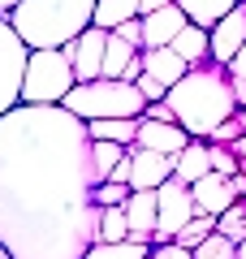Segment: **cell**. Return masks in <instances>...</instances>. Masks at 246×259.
Returning a JSON list of instances; mask_svg holds the SVG:
<instances>
[{"instance_id": "6da1fadb", "label": "cell", "mask_w": 246, "mask_h": 259, "mask_svg": "<svg viewBox=\"0 0 246 259\" xmlns=\"http://www.w3.org/2000/svg\"><path fill=\"white\" fill-rule=\"evenodd\" d=\"M100 173L87 121L61 104L0 117V250L9 259H82L100 242Z\"/></svg>"}, {"instance_id": "7a4b0ae2", "label": "cell", "mask_w": 246, "mask_h": 259, "mask_svg": "<svg viewBox=\"0 0 246 259\" xmlns=\"http://www.w3.org/2000/svg\"><path fill=\"white\" fill-rule=\"evenodd\" d=\"M164 104L173 108V121L190 139H208L220 121L237 117L233 91H229V74H225V65H216V61L190 65L182 74V82H173L164 91Z\"/></svg>"}, {"instance_id": "3957f363", "label": "cell", "mask_w": 246, "mask_h": 259, "mask_svg": "<svg viewBox=\"0 0 246 259\" xmlns=\"http://www.w3.org/2000/svg\"><path fill=\"white\" fill-rule=\"evenodd\" d=\"M95 0H18L5 22L13 35L26 44V52H44V48H65L91 26Z\"/></svg>"}, {"instance_id": "277c9868", "label": "cell", "mask_w": 246, "mask_h": 259, "mask_svg": "<svg viewBox=\"0 0 246 259\" xmlns=\"http://www.w3.org/2000/svg\"><path fill=\"white\" fill-rule=\"evenodd\" d=\"M61 108L78 121H130V117H143L147 104L134 91V82L95 78V82H73V91L61 100Z\"/></svg>"}, {"instance_id": "5b68a950", "label": "cell", "mask_w": 246, "mask_h": 259, "mask_svg": "<svg viewBox=\"0 0 246 259\" xmlns=\"http://www.w3.org/2000/svg\"><path fill=\"white\" fill-rule=\"evenodd\" d=\"M73 65L61 48H44V52H26V69H22V91L18 104H61L73 91Z\"/></svg>"}, {"instance_id": "8992f818", "label": "cell", "mask_w": 246, "mask_h": 259, "mask_svg": "<svg viewBox=\"0 0 246 259\" xmlns=\"http://www.w3.org/2000/svg\"><path fill=\"white\" fill-rule=\"evenodd\" d=\"M194 199H190V186L177 182V177H169V182L155 190V238L151 242H173L177 229H182L186 221H194Z\"/></svg>"}, {"instance_id": "52a82bcc", "label": "cell", "mask_w": 246, "mask_h": 259, "mask_svg": "<svg viewBox=\"0 0 246 259\" xmlns=\"http://www.w3.org/2000/svg\"><path fill=\"white\" fill-rule=\"evenodd\" d=\"M22 69H26V44L13 35V26L0 18V117L18 108L22 91Z\"/></svg>"}, {"instance_id": "ba28073f", "label": "cell", "mask_w": 246, "mask_h": 259, "mask_svg": "<svg viewBox=\"0 0 246 259\" xmlns=\"http://www.w3.org/2000/svg\"><path fill=\"white\" fill-rule=\"evenodd\" d=\"M242 44H246V0H237L233 9H229L225 18L208 30V61L229 65V61H233V52H237Z\"/></svg>"}, {"instance_id": "9c48e42d", "label": "cell", "mask_w": 246, "mask_h": 259, "mask_svg": "<svg viewBox=\"0 0 246 259\" xmlns=\"http://www.w3.org/2000/svg\"><path fill=\"white\" fill-rule=\"evenodd\" d=\"M104 39H108V30H100V26H87L78 39H69V44L61 48V52L69 56V65H73V78H78V82H95V78H100Z\"/></svg>"}, {"instance_id": "30bf717a", "label": "cell", "mask_w": 246, "mask_h": 259, "mask_svg": "<svg viewBox=\"0 0 246 259\" xmlns=\"http://www.w3.org/2000/svg\"><path fill=\"white\" fill-rule=\"evenodd\" d=\"M186 143H190V134H186L177 121H143L138 117V130H134V143H130V147L155 151V156H177Z\"/></svg>"}, {"instance_id": "8fae6325", "label": "cell", "mask_w": 246, "mask_h": 259, "mask_svg": "<svg viewBox=\"0 0 246 259\" xmlns=\"http://www.w3.org/2000/svg\"><path fill=\"white\" fill-rule=\"evenodd\" d=\"M126 160H130V177H126L130 190H160V186L173 177V156H155V151L126 147Z\"/></svg>"}, {"instance_id": "7c38bea8", "label": "cell", "mask_w": 246, "mask_h": 259, "mask_svg": "<svg viewBox=\"0 0 246 259\" xmlns=\"http://www.w3.org/2000/svg\"><path fill=\"white\" fill-rule=\"evenodd\" d=\"M138 74H143V56H138V48L121 44L117 35H108V39H104L100 78H108V82H134Z\"/></svg>"}, {"instance_id": "4fadbf2b", "label": "cell", "mask_w": 246, "mask_h": 259, "mask_svg": "<svg viewBox=\"0 0 246 259\" xmlns=\"http://www.w3.org/2000/svg\"><path fill=\"white\" fill-rule=\"evenodd\" d=\"M121 212H126L130 242H147L151 246V238H155V190H130Z\"/></svg>"}, {"instance_id": "5bb4252c", "label": "cell", "mask_w": 246, "mask_h": 259, "mask_svg": "<svg viewBox=\"0 0 246 259\" xmlns=\"http://www.w3.org/2000/svg\"><path fill=\"white\" fill-rule=\"evenodd\" d=\"M138 22H143V48H169L186 26V18H182L177 5H164V9L147 13V18H138Z\"/></svg>"}, {"instance_id": "9a60e30c", "label": "cell", "mask_w": 246, "mask_h": 259, "mask_svg": "<svg viewBox=\"0 0 246 259\" xmlns=\"http://www.w3.org/2000/svg\"><path fill=\"white\" fill-rule=\"evenodd\" d=\"M190 199H194V212H199V216H212V221H216L220 212L233 207V194H229L225 177H216V173L199 177V182L190 186Z\"/></svg>"}, {"instance_id": "2e32d148", "label": "cell", "mask_w": 246, "mask_h": 259, "mask_svg": "<svg viewBox=\"0 0 246 259\" xmlns=\"http://www.w3.org/2000/svg\"><path fill=\"white\" fill-rule=\"evenodd\" d=\"M138 56H143V74H147V78H155L164 91H169L173 82H182V74L190 69V65H186L182 56L173 52V48H143Z\"/></svg>"}, {"instance_id": "e0dca14e", "label": "cell", "mask_w": 246, "mask_h": 259, "mask_svg": "<svg viewBox=\"0 0 246 259\" xmlns=\"http://www.w3.org/2000/svg\"><path fill=\"white\" fill-rule=\"evenodd\" d=\"M208 173H212V164H208V143H203V139H190V143L173 156V177H177V182H186V186H194L199 177H208Z\"/></svg>"}, {"instance_id": "ac0fdd59", "label": "cell", "mask_w": 246, "mask_h": 259, "mask_svg": "<svg viewBox=\"0 0 246 259\" xmlns=\"http://www.w3.org/2000/svg\"><path fill=\"white\" fill-rule=\"evenodd\" d=\"M177 9H182V18L190 22V26H203V30H212L220 18H225L229 9H233L237 0H173Z\"/></svg>"}, {"instance_id": "d6986e66", "label": "cell", "mask_w": 246, "mask_h": 259, "mask_svg": "<svg viewBox=\"0 0 246 259\" xmlns=\"http://www.w3.org/2000/svg\"><path fill=\"white\" fill-rule=\"evenodd\" d=\"M169 48H173V52L182 56L186 65H203V61H208V30H203V26H190V22H186L182 35H177Z\"/></svg>"}, {"instance_id": "ffe728a7", "label": "cell", "mask_w": 246, "mask_h": 259, "mask_svg": "<svg viewBox=\"0 0 246 259\" xmlns=\"http://www.w3.org/2000/svg\"><path fill=\"white\" fill-rule=\"evenodd\" d=\"M138 18V0H95V13H91V26L100 30H112L121 22Z\"/></svg>"}, {"instance_id": "44dd1931", "label": "cell", "mask_w": 246, "mask_h": 259, "mask_svg": "<svg viewBox=\"0 0 246 259\" xmlns=\"http://www.w3.org/2000/svg\"><path fill=\"white\" fill-rule=\"evenodd\" d=\"M134 130H138V117H130V121H87V134L95 143H117V147L134 143Z\"/></svg>"}, {"instance_id": "7402d4cb", "label": "cell", "mask_w": 246, "mask_h": 259, "mask_svg": "<svg viewBox=\"0 0 246 259\" xmlns=\"http://www.w3.org/2000/svg\"><path fill=\"white\" fill-rule=\"evenodd\" d=\"M147 250H151L147 242H130L126 238V242H95L82 259H147Z\"/></svg>"}, {"instance_id": "603a6c76", "label": "cell", "mask_w": 246, "mask_h": 259, "mask_svg": "<svg viewBox=\"0 0 246 259\" xmlns=\"http://www.w3.org/2000/svg\"><path fill=\"white\" fill-rule=\"evenodd\" d=\"M126 160V147H117V143H95L91 139V164L95 173H100V182H108V173Z\"/></svg>"}, {"instance_id": "cb8c5ba5", "label": "cell", "mask_w": 246, "mask_h": 259, "mask_svg": "<svg viewBox=\"0 0 246 259\" xmlns=\"http://www.w3.org/2000/svg\"><path fill=\"white\" fill-rule=\"evenodd\" d=\"M126 212L121 207H100V242H126Z\"/></svg>"}, {"instance_id": "d4e9b609", "label": "cell", "mask_w": 246, "mask_h": 259, "mask_svg": "<svg viewBox=\"0 0 246 259\" xmlns=\"http://www.w3.org/2000/svg\"><path fill=\"white\" fill-rule=\"evenodd\" d=\"M190 255H194V259H233V255H237V242H229V238H220V233L212 229L208 238H203L199 246L190 250Z\"/></svg>"}, {"instance_id": "484cf974", "label": "cell", "mask_w": 246, "mask_h": 259, "mask_svg": "<svg viewBox=\"0 0 246 259\" xmlns=\"http://www.w3.org/2000/svg\"><path fill=\"white\" fill-rule=\"evenodd\" d=\"M212 229H216V221H212V216H194V221H186L182 229H177V238H173V242H177V246H186V250H194Z\"/></svg>"}, {"instance_id": "4316f807", "label": "cell", "mask_w": 246, "mask_h": 259, "mask_svg": "<svg viewBox=\"0 0 246 259\" xmlns=\"http://www.w3.org/2000/svg\"><path fill=\"white\" fill-rule=\"evenodd\" d=\"M216 233H220V238H229V242H242L246 238V212H242V207H229V212H220L216 216Z\"/></svg>"}, {"instance_id": "83f0119b", "label": "cell", "mask_w": 246, "mask_h": 259, "mask_svg": "<svg viewBox=\"0 0 246 259\" xmlns=\"http://www.w3.org/2000/svg\"><path fill=\"white\" fill-rule=\"evenodd\" d=\"M130 199V186H121V182H100L95 186V207H121Z\"/></svg>"}, {"instance_id": "f1b7e54d", "label": "cell", "mask_w": 246, "mask_h": 259, "mask_svg": "<svg viewBox=\"0 0 246 259\" xmlns=\"http://www.w3.org/2000/svg\"><path fill=\"white\" fill-rule=\"evenodd\" d=\"M208 164H212V173L225 177V182L237 173V160L229 156V147H216V143H208Z\"/></svg>"}, {"instance_id": "f546056e", "label": "cell", "mask_w": 246, "mask_h": 259, "mask_svg": "<svg viewBox=\"0 0 246 259\" xmlns=\"http://www.w3.org/2000/svg\"><path fill=\"white\" fill-rule=\"evenodd\" d=\"M108 35H117L121 44H130V48H138V52H143V22H138V18H130V22H121V26H112Z\"/></svg>"}, {"instance_id": "4dcf8cb0", "label": "cell", "mask_w": 246, "mask_h": 259, "mask_svg": "<svg viewBox=\"0 0 246 259\" xmlns=\"http://www.w3.org/2000/svg\"><path fill=\"white\" fill-rule=\"evenodd\" d=\"M237 134H242V125H237V117H229V121H220V125L212 130V134H208L203 143H216V147H225V143H233Z\"/></svg>"}, {"instance_id": "1f68e13d", "label": "cell", "mask_w": 246, "mask_h": 259, "mask_svg": "<svg viewBox=\"0 0 246 259\" xmlns=\"http://www.w3.org/2000/svg\"><path fill=\"white\" fill-rule=\"evenodd\" d=\"M147 259H194V255H190L186 246H177V242H151Z\"/></svg>"}, {"instance_id": "d6a6232c", "label": "cell", "mask_w": 246, "mask_h": 259, "mask_svg": "<svg viewBox=\"0 0 246 259\" xmlns=\"http://www.w3.org/2000/svg\"><path fill=\"white\" fill-rule=\"evenodd\" d=\"M134 91L143 95V104H160V100H164V87L155 82V78H147V74L134 78Z\"/></svg>"}, {"instance_id": "836d02e7", "label": "cell", "mask_w": 246, "mask_h": 259, "mask_svg": "<svg viewBox=\"0 0 246 259\" xmlns=\"http://www.w3.org/2000/svg\"><path fill=\"white\" fill-rule=\"evenodd\" d=\"M225 74H229V78H242V82H246V44L233 52V61L225 65Z\"/></svg>"}, {"instance_id": "e575fe53", "label": "cell", "mask_w": 246, "mask_h": 259, "mask_svg": "<svg viewBox=\"0 0 246 259\" xmlns=\"http://www.w3.org/2000/svg\"><path fill=\"white\" fill-rule=\"evenodd\" d=\"M143 121H173V108H169V104H147V108H143Z\"/></svg>"}, {"instance_id": "d590c367", "label": "cell", "mask_w": 246, "mask_h": 259, "mask_svg": "<svg viewBox=\"0 0 246 259\" xmlns=\"http://www.w3.org/2000/svg\"><path fill=\"white\" fill-rule=\"evenodd\" d=\"M229 194H233V203H237V199H242V194H246V173H233V177H229Z\"/></svg>"}, {"instance_id": "8d00e7d4", "label": "cell", "mask_w": 246, "mask_h": 259, "mask_svg": "<svg viewBox=\"0 0 246 259\" xmlns=\"http://www.w3.org/2000/svg\"><path fill=\"white\" fill-rule=\"evenodd\" d=\"M229 91H233V104L242 108V104H246V82H242V78H229Z\"/></svg>"}, {"instance_id": "74e56055", "label": "cell", "mask_w": 246, "mask_h": 259, "mask_svg": "<svg viewBox=\"0 0 246 259\" xmlns=\"http://www.w3.org/2000/svg\"><path fill=\"white\" fill-rule=\"evenodd\" d=\"M164 5H173V0H138V18H147V13L164 9Z\"/></svg>"}, {"instance_id": "f35d334b", "label": "cell", "mask_w": 246, "mask_h": 259, "mask_svg": "<svg viewBox=\"0 0 246 259\" xmlns=\"http://www.w3.org/2000/svg\"><path fill=\"white\" fill-rule=\"evenodd\" d=\"M126 177H130V160H121V164L108 173V182H121V186H126Z\"/></svg>"}, {"instance_id": "ab89813d", "label": "cell", "mask_w": 246, "mask_h": 259, "mask_svg": "<svg viewBox=\"0 0 246 259\" xmlns=\"http://www.w3.org/2000/svg\"><path fill=\"white\" fill-rule=\"evenodd\" d=\"M237 125H242V134H246V104L237 108Z\"/></svg>"}, {"instance_id": "60d3db41", "label": "cell", "mask_w": 246, "mask_h": 259, "mask_svg": "<svg viewBox=\"0 0 246 259\" xmlns=\"http://www.w3.org/2000/svg\"><path fill=\"white\" fill-rule=\"evenodd\" d=\"M13 5H18V0H0V18H5V13H9Z\"/></svg>"}, {"instance_id": "b9f144b4", "label": "cell", "mask_w": 246, "mask_h": 259, "mask_svg": "<svg viewBox=\"0 0 246 259\" xmlns=\"http://www.w3.org/2000/svg\"><path fill=\"white\" fill-rule=\"evenodd\" d=\"M233 259H246V238L237 242V255H233Z\"/></svg>"}, {"instance_id": "7bdbcfd3", "label": "cell", "mask_w": 246, "mask_h": 259, "mask_svg": "<svg viewBox=\"0 0 246 259\" xmlns=\"http://www.w3.org/2000/svg\"><path fill=\"white\" fill-rule=\"evenodd\" d=\"M237 207H242V212H246V194H242V199H237Z\"/></svg>"}, {"instance_id": "ee69618b", "label": "cell", "mask_w": 246, "mask_h": 259, "mask_svg": "<svg viewBox=\"0 0 246 259\" xmlns=\"http://www.w3.org/2000/svg\"><path fill=\"white\" fill-rule=\"evenodd\" d=\"M0 259H9V255H5V250H0Z\"/></svg>"}]
</instances>
